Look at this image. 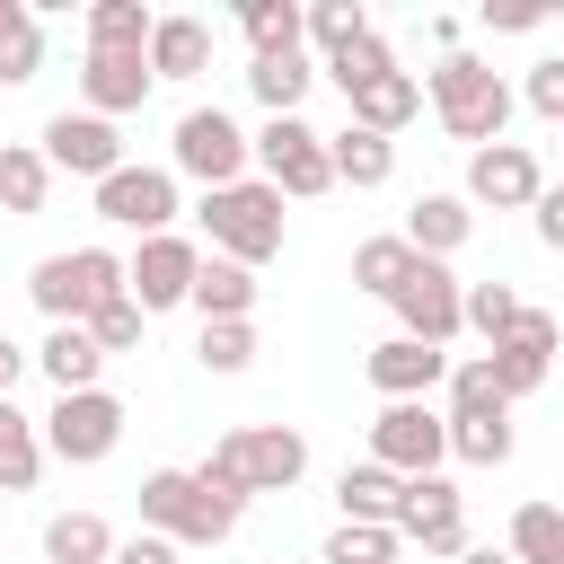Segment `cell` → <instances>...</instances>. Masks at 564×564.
<instances>
[{
  "instance_id": "obj_1",
  "label": "cell",
  "mask_w": 564,
  "mask_h": 564,
  "mask_svg": "<svg viewBox=\"0 0 564 564\" xmlns=\"http://www.w3.org/2000/svg\"><path fill=\"white\" fill-rule=\"evenodd\" d=\"M212 494H229V502H247V494H291L300 476H308V441L291 432V423H247V432H229V441H212V458L194 467Z\"/></svg>"
},
{
  "instance_id": "obj_2",
  "label": "cell",
  "mask_w": 564,
  "mask_h": 564,
  "mask_svg": "<svg viewBox=\"0 0 564 564\" xmlns=\"http://www.w3.org/2000/svg\"><path fill=\"white\" fill-rule=\"evenodd\" d=\"M238 520H247V502L212 494L194 467H150L141 476V529L167 538V546H220Z\"/></svg>"
},
{
  "instance_id": "obj_3",
  "label": "cell",
  "mask_w": 564,
  "mask_h": 564,
  "mask_svg": "<svg viewBox=\"0 0 564 564\" xmlns=\"http://www.w3.org/2000/svg\"><path fill=\"white\" fill-rule=\"evenodd\" d=\"M132 291V264L115 256V247H70V256H44L35 273H26V300L53 317V326H88L106 300H123Z\"/></svg>"
},
{
  "instance_id": "obj_4",
  "label": "cell",
  "mask_w": 564,
  "mask_h": 564,
  "mask_svg": "<svg viewBox=\"0 0 564 564\" xmlns=\"http://www.w3.org/2000/svg\"><path fill=\"white\" fill-rule=\"evenodd\" d=\"M432 115H441V132H449V141L494 150V141H502V123H511V88H502V70H494V62L449 53V62L432 70Z\"/></svg>"
},
{
  "instance_id": "obj_5",
  "label": "cell",
  "mask_w": 564,
  "mask_h": 564,
  "mask_svg": "<svg viewBox=\"0 0 564 564\" xmlns=\"http://www.w3.org/2000/svg\"><path fill=\"white\" fill-rule=\"evenodd\" d=\"M203 229H212V256H229V264L256 273L264 256H282V194L264 176L220 185V194H203Z\"/></svg>"
},
{
  "instance_id": "obj_6",
  "label": "cell",
  "mask_w": 564,
  "mask_h": 564,
  "mask_svg": "<svg viewBox=\"0 0 564 564\" xmlns=\"http://www.w3.org/2000/svg\"><path fill=\"white\" fill-rule=\"evenodd\" d=\"M176 176H194L203 194H220V185H247V159H256V141L220 115V106H194V115H176Z\"/></svg>"
},
{
  "instance_id": "obj_7",
  "label": "cell",
  "mask_w": 564,
  "mask_h": 564,
  "mask_svg": "<svg viewBox=\"0 0 564 564\" xmlns=\"http://www.w3.org/2000/svg\"><path fill=\"white\" fill-rule=\"evenodd\" d=\"M115 441H123V397H115V388L53 397V414H44V458H62V467H97V458H115Z\"/></svg>"
},
{
  "instance_id": "obj_8",
  "label": "cell",
  "mask_w": 564,
  "mask_h": 564,
  "mask_svg": "<svg viewBox=\"0 0 564 564\" xmlns=\"http://www.w3.org/2000/svg\"><path fill=\"white\" fill-rule=\"evenodd\" d=\"M256 167H264V185L291 194V203H308V194L335 185V150H326V132H308L300 115H273V123L256 132Z\"/></svg>"
},
{
  "instance_id": "obj_9",
  "label": "cell",
  "mask_w": 564,
  "mask_h": 564,
  "mask_svg": "<svg viewBox=\"0 0 564 564\" xmlns=\"http://www.w3.org/2000/svg\"><path fill=\"white\" fill-rule=\"evenodd\" d=\"M370 458L388 467V476H441V458H449V414H432V405H379V423H370Z\"/></svg>"
},
{
  "instance_id": "obj_10",
  "label": "cell",
  "mask_w": 564,
  "mask_h": 564,
  "mask_svg": "<svg viewBox=\"0 0 564 564\" xmlns=\"http://www.w3.org/2000/svg\"><path fill=\"white\" fill-rule=\"evenodd\" d=\"M97 220L141 229V238H167V220H176V167H115L97 185Z\"/></svg>"
},
{
  "instance_id": "obj_11",
  "label": "cell",
  "mask_w": 564,
  "mask_h": 564,
  "mask_svg": "<svg viewBox=\"0 0 564 564\" xmlns=\"http://www.w3.org/2000/svg\"><path fill=\"white\" fill-rule=\"evenodd\" d=\"M388 308H397V326H405L414 344H449V335L467 326V282H458L449 264H432V256H423V264H414V282H405Z\"/></svg>"
},
{
  "instance_id": "obj_12",
  "label": "cell",
  "mask_w": 564,
  "mask_h": 564,
  "mask_svg": "<svg viewBox=\"0 0 564 564\" xmlns=\"http://www.w3.org/2000/svg\"><path fill=\"white\" fill-rule=\"evenodd\" d=\"M555 344H564V326L546 317V308H520V326L485 352L494 361V388H502V405H520V397H538L546 388V370H555Z\"/></svg>"
},
{
  "instance_id": "obj_13",
  "label": "cell",
  "mask_w": 564,
  "mask_h": 564,
  "mask_svg": "<svg viewBox=\"0 0 564 564\" xmlns=\"http://www.w3.org/2000/svg\"><path fill=\"white\" fill-rule=\"evenodd\" d=\"M397 538L423 546V555H467V494L449 476H414L405 511H397Z\"/></svg>"
},
{
  "instance_id": "obj_14",
  "label": "cell",
  "mask_w": 564,
  "mask_h": 564,
  "mask_svg": "<svg viewBox=\"0 0 564 564\" xmlns=\"http://www.w3.org/2000/svg\"><path fill=\"white\" fill-rule=\"evenodd\" d=\"M546 194V167L520 150V141H494L467 159V203H494V212H529Z\"/></svg>"
},
{
  "instance_id": "obj_15",
  "label": "cell",
  "mask_w": 564,
  "mask_h": 564,
  "mask_svg": "<svg viewBox=\"0 0 564 564\" xmlns=\"http://www.w3.org/2000/svg\"><path fill=\"white\" fill-rule=\"evenodd\" d=\"M194 273H203V247L194 238H141V256H132V300L159 317V308H176V300H194Z\"/></svg>"
},
{
  "instance_id": "obj_16",
  "label": "cell",
  "mask_w": 564,
  "mask_h": 564,
  "mask_svg": "<svg viewBox=\"0 0 564 564\" xmlns=\"http://www.w3.org/2000/svg\"><path fill=\"white\" fill-rule=\"evenodd\" d=\"M441 379H449V352H441V344H414V335L370 344V388H379L388 405H423Z\"/></svg>"
},
{
  "instance_id": "obj_17",
  "label": "cell",
  "mask_w": 564,
  "mask_h": 564,
  "mask_svg": "<svg viewBox=\"0 0 564 564\" xmlns=\"http://www.w3.org/2000/svg\"><path fill=\"white\" fill-rule=\"evenodd\" d=\"M44 159H53L62 176H97V185H106V176L123 167V141H115L106 115H53V123H44Z\"/></svg>"
},
{
  "instance_id": "obj_18",
  "label": "cell",
  "mask_w": 564,
  "mask_h": 564,
  "mask_svg": "<svg viewBox=\"0 0 564 564\" xmlns=\"http://www.w3.org/2000/svg\"><path fill=\"white\" fill-rule=\"evenodd\" d=\"M79 88H88V115H132L141 97H150V53H88V70H79Z\"/></svg>"
},
{
  "instance_id": "obj_19",
  "label": "cell",
  "mask_w": 564,
  "mask_h": 564,
  "mask_svg": "<svg viewBox=\"0 0 564 564\" xmlns=\"http://www.w3.org/2000/svg\"><path fill=\"white\" fill-rule=\"evenodd\" d=\"M467 229H476L467 194H423V203L405 212V247H414V256H432V264H449V256L467 247Z\"/></svg>"
},
{
  "instance_id": "obj_20",
  "label": "cell",
  "mask_w": 564,
  "mask_h": 564,
  "mask_svg": "<svg viewBox=\"0 0 564 564\" xmlns=\"http://www.w3.org/2000/svg\"><path fill=\"white\" fill-rule=\"evenodd\" d=\"M203 326H229V317H256V273L247 264H229V256H203V273H194V300H185Z\"/></svg>"
},
{
  "instance_id": "obj_21",
  "label": "cell",
  "mask_w": 564,
  "mask_h": 564,
  "mask_svg": "<svg viewBox=\"0 0 564 564\" xmlns=\"http://www.w3.org/2000/svg\"><path fill=\"white\" fill-rule=\"evenodd\" d=\"M212 70V26L203 18H159L150 26V79H203Z\"/></svg>"
},
{
  "instance_id": "obj_22",
  "label": "cell",
  "mask_w": 564,
  "mask_h": 564,
  "mask_svg": "<svg viewBox=\"0 0 564 564\" xmlns=\"http://www.w3.org/2000/svg\"><path fill=\"white\" fill-rule=\"evenodd\" d=\"M335 502H344V520H379V529H397V511H405V476H388L379 458H361V467L335 476Z\"/></svg>"
},
{
  "instance_id": "obj_23",
  "label": "cell",
  "mask_w": 564,
  "mask_h": 564,
  "mask_svg": "<svg viewBox=\"0 0 564 564\" xmlns=\"http://www.w3.org/2000/svg\"><path fill=\"white\" fill-rule=\"evenodd\" d=\"M344 106H352V123H361V132H397V123H414V115H423V79H414V70H388V79L352 88Z\"/></svg>"
},
{
  "instance_id": "obj_24",
  "label": "cell",
  "mask_w": 564,
  "mask_h": 564,
  "mask_svg": "<svg viewBox=\"0 0 564 564\" xmlns=\"http://www.w3.org/2000/svg\"><path fill=\"white\" fill-rule=\"evenodd\" d=\"M326 150H335V185H388L397 176V141L388 132H361V123H344V132H326Z\"/></svg>"
},
{
  "instance_id": "obj_25",
  "label": "cell",
  "mask_w": 564,
  "mask_h": 564,
  "mask_svg": "<svg viewBox=\"0 0 564 564\" xmlns=\"http://www.w3.org/2000/svg\"><path fill=\"white\" fill-rule=\"evenodd\" d=\"M414 247H405V229H388V238H361L352 247V291H370V300H397L405 282H414Z\"/></svg>"
},
{
  "instance_id": "obj_26",
  "label": "cell",
  "mask_w": 564,
  "mask_h": 564,
  "mask_svg": "<svg viewBox=\"0 0 564 564\" xmlns=\"http://www.w3.org/2000/svg\"><path fill=\"white\" fill-rule=\"evenodd\" d=\"M35 361H44V379H53L62 397H79V388H97V370H106V344H97L88 326H53Z\"/></svg>"
},
{
  "instance_id": "obj_27",
  "label": "cell",
  "mask_w": 564,
  "mask_h": 564,
  "mask_svg": "<svg viewBox=\"0 0 564 564\" xmlns=\"http://www.w3.org/2000/svg\"><path fill=\"white\" fill-rule=\"evenodd\" d=\"M115 546H123V538H115L97 511H53V520H44V555H53V564H115Z\"/></svg>"
},
{
  "instance_id": "obj_28",
  "label": "cell",
  "mask_w": 564,
  "mask_h": 564,
  "mask_svg": "<svg viewBox=\"0 0 564 564\" xmlns=\"http://www.w3.org/2000/svg\"><path fill=\"white\" fill-rule=\"evenodd\" d=\"M44 70V26L26 0H0V88H26Z\"/></svg>"
},
{
  "instance_id": "obj_29",
  "label": "cell",
  "mask_w": 564,
  "mask_h": 564,
  "mask_svg": "<svg viewBox=\"0 0 564 564\" xmlns=\"http://www.w3.org/2000/svg\"><path fill=\"white\" fill-rule=\"evenodd\" d=\"M35 476H44V432L0 397V494H35Z\"/></svg>"
},
{
  "instance_id": "obj_30",
  "label": "cell",
  "mask_w": 564,
  "mask_h": 564,
  "mask_svg": "<svg viewBox=\"0 0 564 564\" xmlns=\"http://www.w3.org/2000/svg\"><path fill=\"white\" fill-rule=\"evenodd\" d=\"M238 26H247V44H256V62H282V53H300L308 9H291V0H247Z\"/></svg>"
},
{
  "instance_id": "obj_31",
  "label": "cell",
  "mask_w": 564,
  "mask_h": 564,
  "mask_svg": "<svg viewBox=\"0 0 564 564\" xmlns=\"http://www.w3.org/2000/svg\"><path fill=\"white\" fill-rule=\"evenodd\" d=\"M150 9L141 0H97L88 9V53H150Z\"/></svg>"
},
{
  "instance_id": "obj_32",
  "label": "cell",
  "mask_w": 564,
  "mask_h": 564,
  "mask_svg": "<svg viewBox=\"0 0 564 564\" xmlns=\"http://www.w3.org/2000/svg\"><path fill=\"white\" fill-rule=\"evenodd\" d=\"M511 564H564V502H520L511 511Z\"/></svg>"
},
{
  "instance_id": "obj_33",
  "label": "cell",
  "mask_w": 564,
  "mask_h": 564,
  "mask_svg": "<svg viewBox=\"0 0 564 564\" xmlns=\"http://www.w3.org/2000/svg\"><path fill=\"white\" fill-rule=\"evenodd\" d=\"M44 194H53V159L44 150H0V212H44Z\"/></svg>"
},
{
  "instance_id": "obj_34",
  "label": "cell",
  "mask_w": 564,
  "mask_h": 564,
  "mask_svg": "<svg viewBox=\"0 0 564 564\" xmlns=\"http://www.w3.org/2000/svg\"><path fill=\"white\" fill-rule=\"evenodd\" d=\"M449 458L502 467V458H511V414H449Z\"/></svg>"
},
{
  "instance_id": "obj_35",
  "label": "cell",
  "mask_w": 564,
  "mask_h": 564,
  "mask_svg": "<svg viewBox=\"0 0 564 564\" xmlns=\"http://www.w3.org/2000/svg\"><path fill=\"white\" fill-rule=\"evenodd\" d=\"M308 79H317V70H308L300 53H282V62H256V70H247V88H256V106H264V115H300Z\"/></svg>"
},
{
  "instance_id": "obj_36",
  "label": "cell",
  "mask_w": 564,
  "mask_h": 564,
  "mask_svg": "<svg viewBox=\"0 0 564 564\" xmlns=\"http://www.w3.org/2000/svg\"><path fill=\"white\" fill-rule=\"evenodd\" d=\"M520 308H529V300H520L511 282H467V326L485 335V352H494V344L520 326Z\"/></svg>"
},
{
  "instance_id": "obj_37",
  "label": "cell",
  "mask_w": 564,
  "mask_h": 564,
  "mask_svg": "<svg viewBox=\"0 0 564 564\" xmlns=\"http://www.w3.org/2000/svg\"><path fill=\"white\" fill-rule=\"evenodd\" d=\"M397 555H405V538L379 529V520H344V529L326 538V564H397Z\"/></svg>"
},
{
  "instance_id": "obj_38",
  "label": "cell",
  "mask_w": 564,
  "mask_h": 564,
  "mask_svg": "<svg viewBox=\"0 0 564 564\" xmlns=\"http://www.w3.org/2000/svg\"><path fill=\"white\" fill-rule=\"evenodd\" d=\"M308 35H317V53L335 62V53H352V44L370 35V9H361V0H317V9H308Z\"/></svg>"
},
{
  "instance_id": "obj_39",
  "label": "cell",
  "mask_w": 564,
  "mask_h": 564,
  "mask_svg": "<svg viewBox=\"0 0 564 564\" xmlns=\"http://www.w3.org/2000/svg\"><path fill=\"white\" fill-rule=\"evenodd\" d=\"M388 70H397V53H388V35H379V26H370L352 53H335V62H326V79H335L344 97H352V88H370V79H388Z\"/></svg>"
},
{
  "instance_id": "obj_40",
  "label": "cell",
  "mask_w": 564,
  "mask_h": 564,
  "mask_svg": "<svg viewBox=\"0 0 564 564\" xmlns=\"http://www.w3.org/2000/svg\"><path fill=\"white\" fill-rule=\"evenodd\" d=\"M449 414H511V405H502V388H494V361H485V352L449 370Z\"/></svg>"
},
{
  "instance_id": "obj_41",
  "label": "cell",
  "mask_w": 564,
  "mask_h": 564,
  "mask_svg": "<svg viewBox=\"0 0 564 564\" xmlns=\"http://www.w3.org/2000/svg\"><path fill=\"white\" fill-rule=\"evenodd\" d=\"M141 326H150V308H141L132 291H123V300H106V308L88 317V335L106 344V361H115V352H132V344H141Z\"/></svg>"
},
{
  "instance_id": "obj_42",
  "label": "cell",
  "mask_w": 564,
  "mask_h": 564,
  "mask_svg": "<svg viewBox=\"0 0 564 564\" xmlns=\"http://www.w3.org/2000/svg\"><path fill=\"white\" fill-rule=\"evenodd\" d=\"M194 352H203V370H220V379H229V370H247V361H256V326H247V317L203 326V344H194Z\"/></svg>"
},
{
  "instance_id": "obj_43",
  "label": "cell",
  "mask_w": 564,
  "mask_h": 564,
  "mask_svg": "<svg viewBox=\"0 0 564 564\" xmlns=\"http://www.w3.org/2000/svg\"><path fill=\"white\" fill-rule=\"evenodd\" d=\"M520 97H529L546 123H564V53H546V62L529 70V88H520Z\"/></svg>"
},
{
  "instance_id": "obj_44",
  "label": "cell",
  "mask_w": 564,
  "mask_h": 564,
  "mask_svg": "<svg viewBox=\"0 0 564 564\" xmlns=\"http://www.w3.org/2000/svg\"><path fill=\"white\" fill-rule=\"evenodd\" d=\"M529 220H538V238H546V247L564 256V185H546V194L529 203Z\"/></svg>"
},
{
  "instance_id": "obj_45",
  "label": "cell",
  "mask_w": 564,
  "mask_h": 564,
  "mask_svg": "<svg viewBox=\"0 0 564 564\" xmlns=\"http://www.w3.org/2000/svg\"><path fill=\"white\" fill-rule=\"evenodd\" d=\"M115 564H176V546L141 529V538H123V546H115Z\"/></svg>"
},
{
  "instance_id": "obj_46",
  "label": "cell",
  "mask_w": 564,
  "mask_h": 564,
  "mask_svg": "<svg viewBox=\"0 0 564 564\" xmlns=\"http://www.w3.org/2000/svg\"><path fill=\"white\" fill-rule=\"evenodd\" d=\"M18 370H26V352H18V344H9V335H0V397H9V388H18Z\"/></svg>"
},
{
  "instance_id": "obj_47",
  "label": "cell",
  "mask_w": 564,
  "mask_h": 564,
  "mask_svg": "<svg viewBox=\"0 0 564 564\" xmlns=\"http://www.w3.org/2000/svg\"><path fill=\"white\" fill-rule=\"evenodd\" d=\"M458 564H511V546H467Z\"/></svg>"
}]
</instances>
